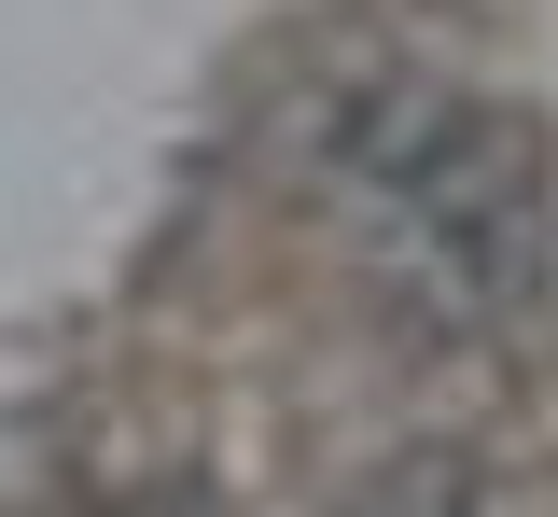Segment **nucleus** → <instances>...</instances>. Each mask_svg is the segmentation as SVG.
Segmentation results:
<instances>
[{"label": "nucleus", "instance_id": "f257e3e1", "mask_svg": "<svg viewBox=\"0 0 558 517\" xmlns=\"http://www.w3.org/2000/svg\"><path fill=\"white\" fill-rule=\"evenodd\" d=\"M391 141H405V154H377V168L418 196V238L447 252V280H461L475 308H517V294H531V266H545L531 154L502 141L488 112H405Z\"/></svg>", "mask_w": 558, "mask_h": 517}, {"label": "nucleus", "instance_id": "f03ea898", "mask_svg": "<svg viewBox=\"0 0 558 517\" xmlns=\"http://www.w3.org/2000/svg\"><path fill=\"white\" fill-rule=\"evenodd\" d=\"M126 517H209V504H196V490H140Z\"/></svg>", "mask_w": 558, "mask_h": 517}]
</instances>
